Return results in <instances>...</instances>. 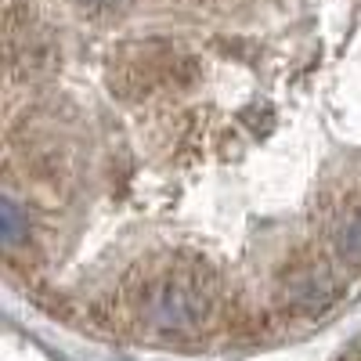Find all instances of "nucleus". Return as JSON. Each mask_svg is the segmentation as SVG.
Here are the masks:
<instances>
[{"label":"nucleus","instance_id":"1","mask_svg":"<svg viewBox=\"0 0 361 361\" xmlns=\"http://www.w3.org/2000/svg\"><path fill=\"white\" fill-rule=\"evenodd\" d=\"M152 314L159 318V325H192L199 318V304L185 289H163V293H156Z\"/></svg>","mask_w":361,"mask_h":361},{"label":"nucleus","instance_id":"2","mask_svg":"<svg viewBox=\"0 0 361 361\" xmlns=\"http://www.w3.org/2000/svg\"><path fill=\"white\" fill-rule=\"evenodd\" d=\"M29 231V224H25V217H22V209H18V202L15 199H4L0 202V235H4V246L11 250V246H18V238Z\"/></svg>","mask_w":361,"mask_h":361},{"label":"nucleus","instance_id":"3","mask_svg":"<svg viewBox=\"0 0 361 361\" xmlns=\"http://www.w3.org/2000/svg\"><path fill=\"white\" fill-rule=\"evenodd\" d=\"M336 250H340L343 260H350V264L361 267V217H354V221L336 235Z\"/></svg>","mask_w":361,"mask_h":361},{"label":"nucleus","instance_id":"4","mask_svg":"<svg viewBox=\"0 0 361 361\" xmlns=\"http://www.w3.org/2000/svg\"><path fill=\"white\" fill-rule=\"evenodd\" d=\"M90 4H112V0H90Z\"/></svg>","mask_w":361,"mask_h":361}]
</instances>
